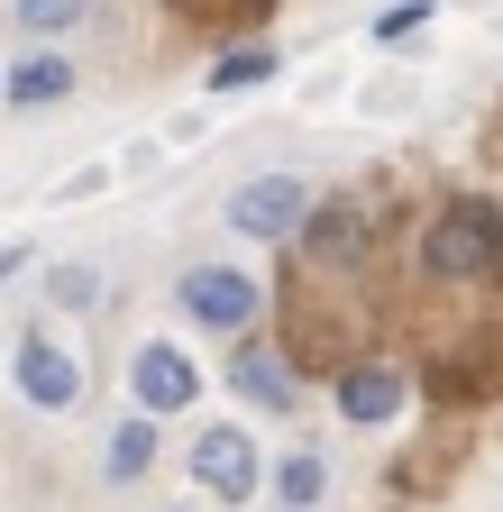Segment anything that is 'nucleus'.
<instances>
[{"instance_id": "nucleus-1", "label": "nucleus", "mask_w": 503, "mask_h": 512, "mask_svg": "<svg viewBox=\"0 0 503 512\" xmlns=\"http://www.w3.org/2000/svg\"><path fill=\"white\" fill-rule=\"evenodd\" d=\"M302 220H311V183H293V174H257V183L229 192V229L238 238H293Z\"/></svg>"}, {"instance_id": "nucleus-2", "label": "nucleus", "mask_w": 503, "mask_h": 512, "mask_svg": "<svg viewBox=\"0 0 503 512\" xmlns=\"http://www.w3.org/2000/svg\"><path fill=\"white\" fill-rule=\"evenodd\" d=\"M257 467H266V458H257V439H247L238 421H220V430L193 439V476H202L220 503H247V494H257Z\"/></svg>"}, {"instance_id": "nucleus-3", "label": "nucleus", "mask_w": 503, "mask_h": 512, "mask_svg": "<svg viewBox=\"0 0 503 512\" xmlns=\"http://www.w3.org/2000/svg\"><path fill=\"white\" fill-rule=\"evenodd\" d=\"M183 311H193L202 320V330H247V320H257V284H247L238 266H193V275H183Z\"/></svg>"}, {"instance_id": "nucleus-4", "label": "nucleus", "mask_w": 503, "mask_h": 512, "mask_svg": "<svg viewBox=\"0 0 503 512\" xmlns=\"http://www.w3.org/2000/svg\"><path fill=\"white\" fill-rule=\"evenodd\" d=\"M366 211L357 202H321V211H311L302 220V256H311V266H321V275H357L366 266Z\"/></svg>"}, {"instance_id": "nucleus-5", "label": "nucleus", "mask_w": 503, "mask_h": 512, "mask_svg": "<svg viewBox=\"0 0 503 512\" xmlns=\"http://www.w3.org/2000/svg\"><path fill=\"white\" fill-rule=\"evenodd\" d=\"M129 394L165 421V412H183V403H193L202 394V375H193V357H183V348H138V366H129Z\"/></svg>"}, {"instance_id": "nucleus-6", "label": "nucleus", "mask_w": 503, "mask_h": 512, "mask_svg": "<svg viewBox=\"0 0 503 512\" xmlns=\"http://www.w3.org/2000/svg\"><path fill=\"white\" fill-rule=\"evenodd\" d=\"M19 394H28L37 412H65V403L83 394V375H74V357L55 348V339H19Z\"/></svg>"}, {"instance_id": "nucleus-7", "label": "nucleus", "mask_w": 503, "mask_h": 512, "mask_svg": "<svg viewBox=\"0 0 503 512\" xmlns=\"http://www.w3.org/2000/svg\"><path fill=\"white\" fill-rule=\"evenodd\" d=\"M339 412H348V421H394V412H403V375L375 366V357L339 366Z\"/></svg>"}, {"instance_id": "nucleus-8", "label": "nucleus", "mask_w": 503, "mask_h": 512, "mask_svg": "<svg viewBox=\"0 0 503 512\" xmlns=\"http://www.w3.org/2000/svg\"><path fill=\"white\" fill-rule=\"evenodd\" d=\"M229 384H238L247 403H266V412H293V375H284L275 348H238L229 357Z\"/></svg>"}, {"instance_id": "nucleus-9", "label": "nucleus", "mask_w": 503, "mask_h": 512, "mask_svg": "<svg viewBox=\"0 0 503 512\" xmlns=\"http://www.w3.org/2000/svg\"><path fill=\"white\" fill-rule=\"evenodd\" d=\"M165 10L183 28H202V37H247V28H266L275 0H165Z\"/></svg>"}, {"instance_id": "nucleus-10", "label": "nucleus", "mask_w": 503, "mask_h": 512, "mask_svg": "<svg viewBox=\"0 0 503 512\" xmlns=\"http://www.w3.org/2000/svg\"><path fill=\"white\" fill-rule=\"evenodd\" d=\"M147 467H156V421H119L110 430V485H129Z\"/></svg>"}, {"instance_id": "nucleus-11", "label": "nucleus", "mask_w": 503, "mask_h": 512, "mask_svg": "<svg viewBox=\"0 0 503 512\" xmlns=\"http://www.w3.org/2000/svg\"><path fill=\"white\" fill-rule=\"evenodd\" d=\"M74 92V64L65 55H28L19 74H10V101H65Z\"/></svg>"}, {"instance_id": "nucleus-12", "label": "nucleus", "mask_w": 503, "mask_h": 512, "mask_svg": "<svg viewBox=\"0 0 503 512\" xmlns=\"http://www.w3.org/2000/svg\"><path fill=\"white\" fill-rule=\"evenodd\" d=\"M275 494H284L293 512H311V503H321V494H330V467H321V458H311V448H293V458L275 467Z\"/></svg>"}, {"instance_id": "nucleus-13", "label": "nucleus", "mask_w": 503, "mask_h": 512, "mask_svg": "<svg viewBox=\"0 0 503 512\" xmlns=\"http://www.w3.org/2000/svg\"><path fill=\"white\" fill-rule=\"evenodd\" d=\"M266 74H275L266 46H229V55L211 64V92H247V83H266Z\"/></svg>"}, {"instance_id": "nucleus-14", "label": "nucleus", "mask_w": 503, "mask_h": 512, "mask_svg": "<svg viewBox=\"0 0 503 512\" xmlns=\"http://www.w3.org/2000/svg\"><path fill=\"white\" fill-rule=\"evenodd\" d=\"M92 10V0H19V28H37V37H55V28H74Z\"/></svg>"}, {"instance_id": "nucleus-15", "label": "nucleus", "mask_w": 503, "mask_h": 512, "mask_svg": "<svg viewBox=\"0 0 503 512\" xmlns=\"http://www.w3.org/2000/svg\"><path fill=\"white\" fill-rule=\"evenodd\" d=\"M421 19H430V0H403V10L375 19V37H403V28H421Z\"/></svg>"}, {"instance_id": "nucleus-16", "label": "nucleus", "mask_w": 503, "mask_h": 512, "mask_svg": "<svg viewBox=\"0 0 503 512\" xmlns=\"http://www.w3.org/2000/svg\"><path fill=\"white\" fill-rule=\"evenodd\" d=\"M19 256H28V247H0V275H10V266H19Z\"/></svg>"}]
</instances>
